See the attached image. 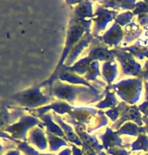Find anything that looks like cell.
Returning a JSON list of instances; mask_svg holds the SVG:
<instances>
[{
  "mask_svg": "<svg viewBox=\"0 0 148 155\" xmlns=\"http://www.w3.org/2000/svg\"><path fill=\"white\" fill-rule=\"evenodd\" d=\"M87 57L90 58L92 61H103V63L115 61V55L113 54L112 48L105 45L100 39V36H98V38L93 36V40L90 45L89 54Z\"/></svg>",
  "mask_w": 148,
  "mask_h": 155,
  "instance_id": "30bf717a",
  "label": "cell"
},
{
  "mask_svg": "<svg viewBox=\"0 0 148 155\" xmlns=\"http://www.w3.org/2000/svg\"><path fill=\"white\" fill-rule=\"evenodd\" d=\"M99 137H100V140L102 141L103 148L106 151L114 147H120V148L127 147V145H125L121 136L117 134V132L114 131L111 127H107L105 132L103 134H101Z\"/></svg>",
  "mask_w": 148,
  "mask_h": 155,
  "instance_id": "2e32d148",
  "label": "cell"
},
{
  "mask_svg": "<svg viewBox=\"0 0 148 155\" xmlns=\"http://www.w3.org/2000/svg\"><path fill=\"white\" fill-rule=\"evenodd\" d=\"M107 155H130V153L126 150V148L114 147L107 150Z\"/></svg>",
  "mask_w": 148,
  "mask_h": 155,
  "instance_id": "e575fe53",
  "label": "cell"
},
{
  "mask_svg": "<svg viewBox=\"0 0 148 155\" xmlns=\"http://www.w3.org/2000/svg\"><path fill=\"white\" fill-rule=\"evenodd\" d=\"M144 82L140 78H130L112 84L111 90L119 97L122 102L133 106L140 100L142 95Z\"/></svg>",
  "mask_w": 148,
  "mask_h": 155,
  "instance_id": "277c9868",
  "label": "cell"
},
{
  "mask_svg": "<svg viewBox=\"0 0 148 155\" xmlns=\"http://www.w3.org/2000/svg\"><path fill=\"white\" fill-rule=\"evenodd\" d=\"M73 108L74 106L67 103V102L58 100V101H54L52 103L47 105V106L38 108V109L29 110V111H31V113H33V116L38 117L39 119L41 116L48 114L49 111H54V113L57 114V115H64V114L67 115L73 110Z\"/></svg>",
  "mask_w": 148,
  "mask_h": 155,
  "instance_id": "5bb4252c",
  "label": "cell"
},
{
  "mask_svg": "<svg viewBox=\"0 0 148 155\" xmlns=\"http://www.w3.org/2000/svg\"><path fill=\"white\" fill-rule=\"evenodd\" d=\"M10 100L21 107L27 108L28 110H33L44 107V105L47 106L48 103H52L54 99L51 96L44 95L41 92V87L36 85L31 88L15 93L10 97Z\"/></svg>",
  "mask_w": 148,
  "mask_h": 155,
  "instance_id": "5b68a950",
  "label": "cell"
},
{
  "mask_svg": "<svg viewBox=\"0 0 148 155\" xmlns=\"http://www.w3.org/2000/svg\"><path fill=\"white\" fill-rule=\"evenodd\" d=\"M71 149H72L73 155H84V153H83V149H80V148L78 146H76V145H74V144L71 145Z\"/></svg>",
  "mask_w": 148,
  "mask_h": 155,
  "instance_id": "ab89813d",
  "label": "cell"
},
{
  "mask_svg": "<svg viewBox=\"0 0 148 155\" xmlns=\"http://www.w3.org/2000/svg\"><path fill=\"white\" fill-rule=\"evenodd\" d=\"M3 155H20V150L11 149V150H8L7 152H5V154H3Z\"/></svg>",
  "mask_w": 148,
  "mask_h": 155,
  "instance_id": "60d3db41",
  "label": "cell"
},
{
  "mask_svg": "<svg viewBox=\"0 0 148 155\" xmlns=\"http://www.w3.org/2000/svg\"><path fill=\"white\" fill-rule=\"evenodd\" d=\"M25 110L14 108L10 105L0 104V130L3 131L6 127L15 123V121L24 116Z\"/></svg>",
  "mask_w": 148,
  "mask_h": 155,
  "instance_id": "8fae6325",
  "label": "cell"
},
{
  "mask_svg": "<svg viewBox=\"0 0 148 155\" xmlns=\"http://www.w3.org/2000/svg\"><path fill=\"white\" fill-rule=\"evenodd\" d=\"M144 88H145V101L148 102V82H144Z\"/></svg>",
  "mask_w": 148,
  "mask_h": 155,
  "instance_id": "f6af8a7d",
  "label": "cell"
},
{
  "mask_svg": "<svg viewBox=\"0 0 148 155\" xmlns=\"http://www.w3.org/2000/svg\"><path fill=\"white\" fill-rule=\"evenodd\" d=\"M93 21L87 20V21H76L70 19L69 26L67 30V36H66V43L64 48L61 52V55L58 60V63L55 67V69L52 74L58 73L61 67L64 64V61L69 57L71 51L74 48L77 43H78L81 38L84 36L86 32L91 33V24Z\"/></svg>",
  "mask_w": 148,
  "mask_h": 155,
  "instance_id": "3957f363",
  "label": "cell"
},
{
  "mask_svg": "<svg viewBox=\"0 0 148 155\" xmlns=\"http://www.w3.org/2000/svg\"><path fill=\"white\" fill-rule=\"evenodd\" d=\"M83 153H84V155H98L93 150L88 149V148H83Z\"/></svg>",
  "mask_w": 148,
  "mask_h": 155,
  "instance_id": "7bdbcfd3",
  "label": "cell"
},
{
  "mask_svg": "<svg viewBox=\"0 0 148 155\" xmlns=\"http://www.w3.org/2000/svg\"><path fill=\"white\" fill-rule=\"evenodd\" d=\"M116 132L119 136L128 135V136L138 137L140 134H144V133H145V127L144 126L141 127L134 122H126L125 124H123Z\"/></svg>",
  "mask_w": 148,
  "mask_h": 155,
  "instance_id": "484cf974",
  "label": "cell"
},
{
  "mask_svg": "<svg viewBox=\"0 0 148 155\" xmlns=\"http://www.w3.org/2000/svg\"><path fill=\"white\" fill-rule=\"evenodd\" d=\"M41 121L44 123V128L47 129V132L48 133H51V134H54L58 136V137H61L64 139H66V136H64L63 130L60 127L58 123H54V117H52L51 114H45V115L41 116Z\"/></svg>",
  "mask_w": 148,
  "mask_h": 155,
  "instance_id": "4316f807",
  "label": "cell"
},
{
  "mask_svg": "<svg viewBox=\"0 0 148 155\" xmlns=\"http://www.w3.org/2000/svg\"><path fill=\"white\" fill-rule=\"evenodd\" d=\"M102 76V73L100 71V61H93L92 63L90 64V66L88 68V71L86 73V75L84 76V78L88 82H95L96 84H98L99 87H106L105 86V83H102V82H98L97 79L98 77Z\"/></svg>",
  "mask_w": 148,
  "mask_h": 155,
  "instance_id": "83f0119b",
  "label": "cell"
},
{
  "mask_svg": "<svg viewBox=\"0 0 148 155\" xmlns=\"http://www.w3.org/2000/svg\"><path fill=\"white\" fill-rule=\"evenodd\" d=\"M75 131L83 142V148H88V149L93 150L98 155H107V151L103 148V145L99 143L97 137L78 128H75Z\"/></svg>",
  "mask_w": 148,
  "mask_h": 155,
  "instance_id": "e0dca14e",
  "label": "cell"
},
{
  "mask_svg": "<svg viewBox=\"0 0 148 155\" xmlns=\"http://www.w3.org/2000/svg\"><path fill=\"white\" fill-rule=\"evenodd\" d=\"M92 40H93V35H92V33L86 32L84 36L81 38V40H80V41L74 46V48L72 51H71L69 57H67L66 61H64V66H67V67L73 66V64L76 63V61H77V58H79V55L84 51V49L86 48H88V46H90Z\"/></svg>",
  "mask_w": 148,
  "mask_h": 155,
  "instance_id": "ac0fdd59",
  "label": "cell"
},
{
  "mask_svg": "<svg viewBox=\"0 0 148 155\" xmlns=\"http://www.w3.org/2000/svg\"><path fill=\"white\" fill-rule=\"evenodd\" d=\"M137 20L141 26H148V14L137 15Z\"/></svg>",
  "mask_w": 148,
  "mask_h": 155,
  "instance_id": "8d00e7d4",
  "label": "cell"
},
{
  "mask_svg": "<svg viewBox=\"0 0 148 155\" xmlns=\"http://www.w3.org/2000/svg\"><path fill=\"white\" fill-rule=\"evenodd\" d=\"M130 151L135 152V151H143V152H148V136L144 134H140L136 137L135 141L130 144Z\"/></svg>",
  "mask_w": 148,
  "mask_h": 155,
  "instance_id": "f546056e",
  "label": "cell"
},
{
  "mask_svg": "<svg viewBox=\"0 0 148 155\" xmlns=\"http://www.w3.org/2000/svg\"><path fill=\"white\" fill-rule=\"evenodd\" d=\"M64 121L72 125L74 128L81 129L89 134L95 130L107 126L108 118L105 112L92 107H75L64 117Z\"/></svg>",
  "mask_w": 148,
  "mask_h": 155,
  "instance_id": "6da1fadb",
  "label": "cell"
},
{
  "mask_svg": "<svg viewBox=\"0 0 148 155\" xmlns=\"http://www.w3.org/2000/svg\"><path fill=\"white\" fill-rule=\"evenodd\" d=\"M134 16L135 15L133 14L132 11H123L122 13H119L117 15V17L115 18L114 22L117 23L119 26H121L123 28V27H125L127 24H129L133 21Z\"/></svg>",
  "mask_w": 148,
  "mask_h": 155,
  "instance_id": "4dcf8cb0",
  "label": "cell"
},
{
  "mask_svg": "<svg viewBox=\"0 0 148 155\" xmlns=\"http://www.w3.org/2000/svg\"><path fill=\"white\" fill-rule=\"evenodd\" d=\"M102 77L107 83L108 86H111L112 83L115 81V79L118 76V64L116 61H107L103 63L102 64Z\"/></svg>",
  "mask_w": 148,
  "mask_h": 155,
  "instance_id": "cb8c5ba5",
  "label": "cell"
},
{
  "mask_svg": "<svg viewBox=\"0 0 148 155\" xmlns=\"http://www.w3.org/2000/svg\"><path fill=\"white\" fill-rule=\"evenodd\" d=\"M48 138V147H49V151L51 152H55V151L60 150L61 147H67V141L66 139L58 137V136L51 134V133L47 132L45 133Z\"/></svg>",
  "mask_w": 148,
  "mask_h": 155,
  "instance_id": "f1b7e54d",
  "label": "cell"
},
{
  "mask_svg": "<svg viewBox=\"0 0 148 155\" xmlns=\"http://www.w3.org/2000/svg\"><path fill=\"white\" fill-rule=\"evenodd\" d=\"M143 123H144V127H145V133L148 136V117L143 116Z\"/></svg>",
  "mask_w": 148,
  "mask_h": 155,
  "instance_id": "ee69618b",
  "label": "cell"
},
{
  "mask_svg": "<svg viewBox=\"0 0 148 155\" xmlns=\"http://www.w3.org/2000/svg\"><path fill=\"white\" fill-rule=\"evenodd\" d=\"M58 155H73L72 153V149L71 148H64V149H63L61 151L60 153H58Z\"/></svg>",
  "mask_w": 148,
  "mask_h": 155,
  "instance_id": "b9f144b4",
  "label": "cell"
},
{
  "mask_svg": "<svg viewBox=\"0 0 148 155\" xmlns=\"http://www.w3.org/2000/svg\"><path fill=\"white\" fill-rule=\"evenodd\" d=\"M57 80H60L61 82L70 84V85H74V86L87 87V88L91 89L92 91H94L95 93H97V94H102V93L99 91L98 88H96L95 86L92 85L90 82H88L84 77L77 75L75 73L69 72V71L61 70L57 75Z\"/></svg>",
  "mask_w": 148,
  "mask_h": 155,
  "instance_id": "9a60e30c",
  "label": "cell"
},
{
  "mask_svg": "<svg viewBox=\"0 0 148 155\" xmlns=\"http://www.w3.org/2000/svg\"><path fill=\"white\" fill-rule=\"evenodd\" d=\"M119 104L118 100L116 98V94L111 90V86H106L104 89V98L100 102H98L96 108L98 110H109L114 107H117Z\"/></svg>",
  "mask_w": 148,
  "mask_h": 155,
  "instance_id": "7402d4cb",
  "label": "cell"
},
{
  "mask_svg": "<svg viewBox=\"0 0 148 155\" xmlns=\"http://www.w3.org/2000/svg\"><path fill=\"white\" fill-rule=\"evenodd\" d=\"M119 105L121 107V116H120L117 122L113 123L112 126H111V128L114 131H117L126 122H134L137 125L143 127V116L139 111V108H138L137 105L130 106V105L126 104L124 102H120Z\"/></svg>",
  "mask_w": 148,
  "mask_h": 155,
  "instance_id": "9c48e42d",
  "label": "cell"
},
{
  "mask_svg": "<svg viewBox=\"0 0 148 155\" xmlns=\"http://www.w3.org/2000/svg\"><path fill=\"white\" fill-rule=\"evenodd\" d=\"M133 14L134 15H139V14H148V2L147 1H139L136 2L135 8L133 9Z\"/></svg>",
  "mask_w": 148,
  "mask_h": 155,
  "instance_id": "836d02e7",
  "label": "cell"
},
{
  "mask_svg": "<svg viewBox=\"0 0 148 155\" xmlns=\"http://www.w3.org/2000/svg\"><path fill=\"white\" fill-rule=\"evenodd\" d=\"M18 149L20 150V152L22 151L23 153L26 155H54V153H39L38 151H36L35 148H32L27 142L23 141H17L16 142Z\"/></svg>",
  "mask_w": 148,
  "mask_h": 155,
  "instance_id": "1f68e13d",
  "label": "cell"
},
{
  "mask_svg": "<svg viewBox=\"0 0 148 155\" xmlns=\"http://www.w3.org/2000/svg\"><path fill=\"white\" fill-rule=\"evenodd\" d=\"M118 11L111 10V9L105 8L104 6L98 5L96 10H95V14L92 21L94 23V29L92 32V35L94 38H98L100 36L101 32H105L107 25L111 21L115 20V18L118 15Z\"/></svg>",
  "mask_w": 148,
  "mask_h": 155,
  "instance_id": "ba28073f",
  "label": "cell"
},
{
  "mask_svg": "<svg viewBox=\"0 0 148 155\" xmlns=\"http://www.w3.org/2000/svg\"><path fill=\"white\" fill-rule=\"evenodd\" d=\"M123 31H124V43H123V46H126V45L138 39L142 35V29L140 28V26L134 20L127 24L125 27H123Z\"/></svg>",
  "mask_w": 148,
  "mask_h": 155,
  "instance_id": "d4e9b609",
  "label": "cell"
},
{
  "mask_svg": "<svg viewBox=\"0 0 148 155\" xmlns=\"http://www.w3.org/2000/svg\"><path fill=\"white\" fill-rule=\"evenodd\" d=\"M145 155H148V152H147V153H146V154H145Z\"/></svg>",
  "mask_w": 148,
  "mask_h": 155,
  "instance_id": "7dc6e473",
  "label": "cell"
},
{
  "mask_svg": "<svg viewBox=\"0 0 148 155\" xmlns=\"http://www.w3.org/2000/svg\"><path fill=\"white\" fill-rule=\"evenodd\" d=\"M121 48V46H120ZM122 49L128 51L138 61H142L144 58H148V45H144L141 40H138L136 43L129 46H122Z\"/></svg>",
  "mask_w": 148,
  "mask_h": 155,
  "instance_id": "603a6c76",
  "label": "cell"
},
{
  "mask_svg": "<svg viewBox=\"0 0 148 155\" xmlns=\"http://www.w3.org/2000/svg\"><path fill=\"white\" fill-rule=\"evenodd\" d=\"M100 39L109 48H120L121 42L124 40V31L121 26L113 22L112 25L105 30L103 35H100Z\"/></svg>",
  "mask_w": 148,
  "mask_h": 155,
  "instance_id": "7c38bea8",
  "label": "cell"
},
{
  "mask_svg": "<svg viewBox=\"0 0 148 155\" xmlns=\"http://www.w3.org/2000/svg\"><path fill=\"white\" fill-rule=\"evenodd\" d=\"M0 138H3V139H6V140H10V141H13V142H16L18 141V140H15V139L12 137V136H10L9 134H7L6 132H4V131H1L0 130Z\"/></svg>",
  "mask_w": 148,
  "mask_h": 155,
  "instance_id": "f35d334b",
  "label": "cell"
},
{
  "mask_svg": "<svg viewBox=\"0 0 148 155\" xmlns=\"http://www.w3.org/2000/svg\"><path fill=\"white\" fill-rule=\"evenodd\" d=\"M113 54L115 55L117 61L121 64L122 74L125 76H130L133 78H139L142 73L143 67L138 63L131 54L125 51L121 48H112Z\"/></svg>",
  "mask_w": 148,
  "mask_h": 155,
  "instance_id": "52a82bcc",
  "label": "cell"
},
{
  "mask_svg": "<svg viewBox=\"0 0 148 155\" xmlns=\"http://www.w3.org/2000/svg\"><path fill=\"white\" fill-rule=\"evenodd\" d=\"M6 149H7V148L4 147L3 145H1V143H0V155H2V152L3 151H5Z\"/></svg>",
  "mask_w": 148,
  "mask_h": 155,
  "instance_id": "bcb514c9",
  "label": "cell"
},
{
  "mask_svg": "<svg viewBox=\"0 0 148 155\" xmlns=\"http://www.w3.org/2000/svg\"><path fill=\"white\" fill-rule=\"evenodd\" d=\"M42 127L44 128V123L41 119L33 115H24L18 119L17 122H15L11 125L7 126L3 130L7 134L12 136L15 140L27 142V133L35 127Z\"/></svg>",
  "mask_w": 148,
  "mask_h": 155,
  "instance_id": "8992f818",
  "label": "cell"
},
{
  "mask_svg": "<svg viewBox=\"0 0 148 155\" xmlns=\"http://www.w3.org/2000/svg\"><path fill=\"white\" fill-rule=\"evenodd\" d=\"M99 4L104 6L105 8L111 9V10H121L123 9L124 11H133L136 5V1L134 0H104V1H99Z\"/></svg>",
  "mask_w": 148,
  "mask_h": 155,
  "instance_id": "44dd1931",
  "label": "cell"
},
{
  "mask_svg": "<svg viewBox=\"0 0 148 155\" xmlns=\"http://www.w3.org/2000/svg\"><path fill=\"white\" fill-rule=\"evenodd\" d=\"M138 108H139V111L143 116L148 117V102L147 101H144L143 103L138 105Z\"/></svg>",
  "mask_w": 148,
  "mask_h": 155,
  "instance_id": "74e56055",
  "label": "cell"
},
{
  "mask_svg": "<svg viewBox=\"0 0 148 155\" xmlns=\"http://www.w3.org/2000/svg\"><path fill=\"white\" fill-rule=\"evenodd\" d=\"M52 117H54L55 122L60 125L61 130H63L64 134V136H66V140L67 142H70V143L76 145V146H83V142H82L81 139H80L78 134L76 133L75 128H74L73 126H71L70 124L64 122L63 118L60 117L58 115H57V114L54 113Z\"/></svg>",
  "mask_w": 148,
  "mask_h": 155,
  "instance_id": "ffe728a7",
  "label": "cell"
},
{
  "mask_svg": "<svg viewBox=\"0 0 148 155\" xmlns=\"http://www.w3.org/2000/svg\"><path fill=\"white\" fill-rule=\"evenodd\" d=\"M48 92L49 96H54L60 101L67 102L70 105H73L77 100V98L82 95H86L89 98H91V103L97 101L100 102L104 98V92L102 94H97L87 87L70 85V84L61 82L60 80L55 81L51 90H48Z\"/></svg>",
  "mask_w": 148,
  "mask_h": 155,
  "instance_id": "7a4b0ae2",
  "label": "cell"
},
{
  "mask_svg": "<svg viewBox=\"0 0 148 155\" xmlns=\"http://www.w3.org/2000/svg\"><path fill=\"white\" fill-rule=\"evenodd\" d=\"M27 143L32 144L35 148L38 150L44 151L48 148V138L47 135L44 131L42 127H35L28 132V139H27Z\"/></svg>",
  "mask_w": 148,
  "mask_h": 155,
  "instance_id": "d6986e66",
  "label": "cell"
},
{
  "mask_svg": "<svg viewBox=\"0 0 148 155\" xmlns=\"http://www.w3.org/2000/svg\"><path fill=\"white\" fill-rule=\"evenodd\" d=\"M69 4H75L71 14V19L76 21H87L92 20L94 17L95 11L93 10V2L91 1H79V2H69Z\"/></svg>",
  "mask_w": 148,
  "mask_h": 155,
  "instance_id": "4fadbf2b",
  "label": "cell"
},
{
  "mask_svg": "<svg viewBox=\"0 0 148 155\" xmlns=\"http://www.w3.org/2000/svg\"><path fill=\"white\" fill-rule=\"evenodd\" d=\"M139 78L143 81V82H148V58H147V61H145V64H144L142 73H141V75H140Z\"/></svg>",
  "mask_w": 148,
  "mask_h": 155,
  "instance_id": "d590c367",
  "label": "cell"
},
{
  "mask_svg": "<svg viewBox=\"0 0 148 155\" xmlns=\"http://www.w3.org/2000/svg\"><path fill=\"white\" fill-rule=\"evenodd\" d=\"M105 115H106L108 119L113 121V123L117 122V121L119 120L120 116H121V107H120V105L118 104L117 107H114L112 109L107 110L106 112H105Z\"/></svg>",
  "mask_w": 148,
  "mask_h": 155,
  "instance_id": "d6a6232c",
  "label": "cell"
}]
</instances>
